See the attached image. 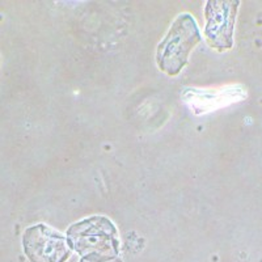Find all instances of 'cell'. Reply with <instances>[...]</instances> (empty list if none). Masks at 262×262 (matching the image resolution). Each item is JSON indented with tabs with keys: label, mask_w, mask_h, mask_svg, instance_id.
<instances>
[{
	"label": "cell",
	"mask_w": 262,
	"mask_h": 262,
	"mask_svg": "<svg viewBox=\"0 0 262 262\" xmlns=\"http://www.w3.org/2000/svg\"><path fill=\"white\" fill-rule=\"evenodd\" d=\"M70 247L81 258L92 262L116 259L121 253L118 231L107 217L96 215L74 223L66 232Z\"/></svg>",
	"instance_id": "cell-1"
},
{
	"label": "cell",
	"mask_w": 262,
	"mask_h": 262,
	"mask_svg": "<svg viewBox=\"0 0 262 262\" xmlns=\"http://www.w3.org/2000/svg\"><path fill=\"white\" fill-rule=\"evenodd\" d=\"M200 29L190 13H181L170 25L169 32L156 49V63L159 69L169 76L181 72L190 51L201 42Z\"/></svg>",
	"instance_id": "cell-2"
},
{
	"label": "cell",
	"mask_w": 262,
	"mask_h": 262,
	"mask_svg": "<svg viewBox=\"0 0 262 262\" xmlns=\"http://www.w3.org/2000/svg\"><path fill=\"white\" fill-rule=\"evenodd\" d=\"M240 0H209L205 6V37L212 49L231 50Z\"/></svg>",
	"instance_id": "cell-3"
},
{
	"label": "cell",
	"mask_w": 262,
	"mask_h": 262,
	"mask_svg": "<svg viewBox=\"0 0 262 262\" xmlns=\"http://www.w3.org/2000/svg\"><path fill=\"white\" fill-rule=\"evenodd\" d=\"M23 247L30 262H66L72 254L67 237L42 223L25 229Z\"/></svg>",
	"instance_id": "cell-4"
},
{
	"label": "cell",
	"mask_w": 262,
	"mask_h": 262,
	"mask_svg": "<svg viewBox=\"0 0 262 262\" xmlns=\"http://www.w3.org/2000/svg\"><path fill=\"white\" fill-rule=\"evenodd\" d=\"M79 262H92V261H88V259H84V258H81L80 261H79ZM106 262H122V259H121V258H119V257H118V258H116V259H112V261H106Z\"/></svg>",
	"instance_id": "cell-5"
}]
</instances>
